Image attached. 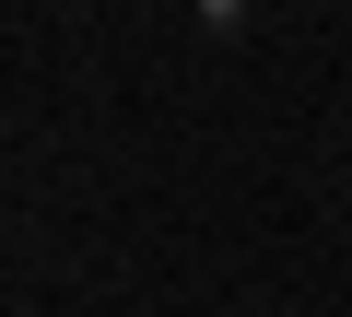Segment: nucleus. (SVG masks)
I'll return each mask as SVG.
<instances>
[{"label": "nucleus", "mask_w": 352, "mask_h": 317, "mask_svg": "<svg viewBox=\"0 0 352 317\" xmlns=\"http://www.w3.org/2000/svg\"><path fill=\"white\" fill-rule=\"evenodd\" d=\"M200 12H212V24H235V0H200Z\"/></svg>", "instance_id": "nucleus-1"}]
</instances>
